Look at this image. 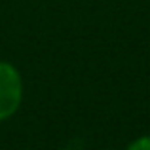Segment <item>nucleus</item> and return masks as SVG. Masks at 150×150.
<instances>
[{"label": "nucleus", "mask_w": 150, "mask_h": 150, "mask_svg": "<svg viewBox=\"0 0 150 150\" xmlns=\"http://www.w3.org/2000/svg\"><path fill=\"white\" fill-rule=\"evenodd\" d=\"M125 150H150V135H139L125 146Z\"/></svg>", "instance_id": "f03ea898"}, {"label": "nucleus", "mask_w": 150, "mask_h": 150, "mask_svg": "<svg viewBox=\"0 0 150 150\" xmlns=\"http://www.w3.org/2000/svg\"><path fill=\"white\" fill-rule=\"evenodd\" d=\"M25 97V82L19 69L10 61L0 59V122L17 114Z\"/></svg>", "instance_id": "f257e3e1"}]
</instances>
